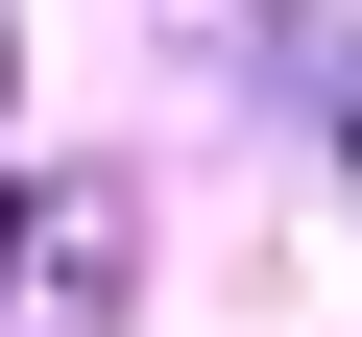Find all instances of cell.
Returning a JSON list of instances; mask_svg holds the SVG:
<instances>
[{"label":"cell","mask_w":362,"mask_h":337,"mask_svg":"<svg viewBox=\"0 0 362 337\" xmlns=\"http://www.w3.org/2000/svg\"><path fill=\"white\" fill-rule=\"evenodd\" d=\"M0 337H121V241L97 217H0Z\"/></svg>","instance_id":"6da1fadb"}]
</instances>
